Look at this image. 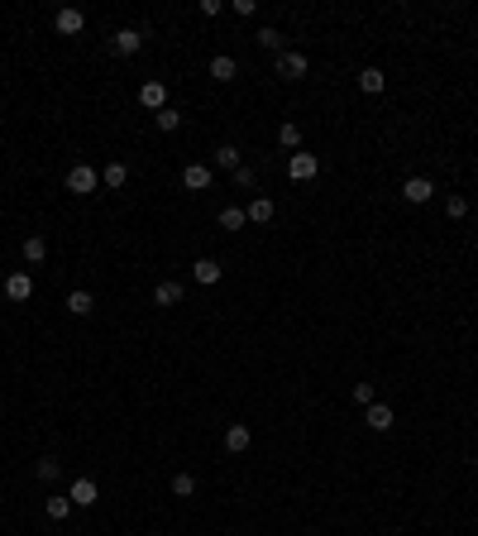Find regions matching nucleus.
<instances>
[{"label": "nucleus", "mask_w": 478, "mask_h": 536, "mask_svg": "<svg viewBox=\"0 0 478 536\" xmlns=\"http://www.w3.org/2000/svg\"><path fill=\"white\" fill-rule=\"evenodd\" d=\"M354 402L368 407V402H373V383H354Z\"/></svg>", "instance_id": "nucleus-30"}, {"label": "nucleus", "mask_w": 478, "mask_h": 536, "mask_svg": "<svg viewBox=\"0 0 478 536\" xmlns=\"http://www.w3.org/2000/svg\"><path fill=\"white\" fill-rule=\"evenodd\" d=\"M244 216H249L254 225H268V221H273V202H268V197H258V202L244 206Z\"/></svg>", "instance_id": "nucleus-17"}, {"label": "nucleus", "mask_w": 478, "mask_h": 536, "mask_svg": "<svg viewBox=\"0 0 478 536\" xmlns=\"http://www.w3.org/2000/svg\"><path fill=\"white\" fill-rule=\"evenodd\" d=\"M278 144H283V149H297V144H302V129L292 125V120H283V125H278Z\"/></svg>", "instance_id": "nucleus-23"}, {"label": "nucleus", "mask_w": 478, "mask_h": 536, "mask_svg": "<svg viewBox=\"0 0 478 536\" xmlns=\"http://www.w3.org/2000/svg\"><path fill=\"white\" fill-rule=\"evenodd\" d=\"M96 187H101V173H96L91 163H77V168L67 173V192H72V197H91Z\"/></svg>", "instance_id": "nucleus-1"}, {"label": "nucleus", "mask_w": 478, "mask_h": 536, "mask_svg": "<svg viewBox=\"0 0 478 536\" xmlns=\"http://www.w3.org/2000/svg\"><path fill=\"white\" fill-rule=\"evenodd\" d=\"M24 259H29V264H44V259H48V244H44L39 235H29V239H24Z\"/></svg>", "instance_id": "nucleus-24"}, {"label": "nucleus", "mask_w": 478, "mask_h": 536, "mask_svg": "<svg viewBox=\"0 0 478 536\" xmlns=\"http://www.w3.org/2000/svg\"><path fill=\"white\" fill-rule=\"evenodd\" d=\"M67 498H72L77 507H91L96 498H101V489H96V479H77V484L67 489Z\"/></svg>", "instance_id": "nucleus-9"}, {"label": "nucleus", "mask_w": 478, "mask_h": 536, "mask_svg": "<svg viewBox=\"0 0 478 536\" xmlns=\"http://www.w3.org/2000/svg\"><path fill=\"white\" fill-rule=\"evenodd\" d=\"M153 125H158V129H163V134H173V129H177V125H182V115H177V111H168V106H163V111H158V115H153Z\"/></svg>", "instance_id": "nucleus-25"}, {"label": "nucleus", "mask_w": 478, "mask_h": 536, "mask_svg": "<svg viewBox=\"0 0 478 536\" xmlns=\"http://www.w3.org/2000/svg\"><path fill=\"white\" fill-rule=\"evenodd\" d=\"M215 168H225V173H239V168H244L235 144H220V149H215Z\"/></svg>", "instance_id": "nucleus-16"}, {"label": "nucleus", "mask_w": 478, "mask_h": 536, "mask_svg": "<svg viewBox=\"0 0 478 536\" xmlns=\"http://www.w3.org/2000/svg\"><path fill=\"white\" fill-rule=\"evenodd\" d=\"M191 278H196L201 287L220 283V264H215V259H196V264H191Z\"/></svg>", "instance_id": "nucleus-11"}, {"label": "nucleus", "mask_w": 478, "mask_h": 536, "mask_svg": "<svg viewBox=\"0 0 478 536\" xmlns=\"http://www.w3.org/2000/svg\"><path fill=\"white\" fill-rule=\"evenodd\" d=\"M254 182H258L254 168H239V173H235V187H254Z\"/></svg>", "instance_id": "nucleus-31"}, {"label": "nucleus", "mask_w": 478, "mask_h": 536, "mask_svg": "<svg viewBox=\"0 0 478 536\" xmlns=\"http://www.w3.org/2000/svg\"><path fill=\"white\" fill-rule=\"evenodd\" d=\"M278 77L283 81H302L306 77V53H278Z\"/></svg>", "instance_id": "nucleus-3"}, {"label": "nucleus", "mask_w": 478, "mask_h": 536, "mask_svg": "<svg viewBox=\"0 0 478 536\" xmlns=\"http://www.w3.org/2000/svg\"><path fill=\"white\" fill-rule=\"evenodd\" d=\"M445 211L454 216V221H464V216H469V197H449V202H445Z\"/></svg>", "instance_id": "nucleus-29"}, {"label": "nucleus", "mask_w": 478, "mask_h": 536, "mask_svg": "<svg viewBox=\"0 0 478 536\" xmlns=\"http://www.w3.org/2000/svg\"><path fill=\"white\" fill-rule=\"evenodd\" d=\"M81 29H86V15H81V10H72V5L58 10V34H81Z\"/></svg>", "instance_id": "nucleus-14"}, {"label": "nucleus", "mask_w": 478, "mask_h": 536, "mask_svg": "<svg viewBox=\"0 0 478 536\" xmlns=\"http://www.w3.org/2000/svg\"><path fill=\"white\" fill-rule=\"evenodd\" d=\"M5 297L10 302H29L34 297V278L29 273H10V278H5Z\"/></svg>", "instance_id": "nucleus-8"}, {"label": "nucleus", "mask_w": 478, "mask_h": 536, "mask_svg": "<svg viewBox=\"0 0 478 536\" xmlns=\"http://www.w3.org/2000/svg\"><path fill=\"white\" fill-rule=\"evenodd\" d=\"M210 182H215V168H206V163H187V173H182V187L187 192H206Z\"/></svg>", "instance_id": "nucleus-4"}, {"label": "nucleus", "mask_w": 478, "mask_h": 536, "mask_svg": "<svg viewBox=\"0 0 478 536\" xmlns=\"http://www.w3.org/2000/svg\"><path fill=\"white\" fill-rule=\"evenodd\" d=\"M139 106H148V111L158 115L163 106H168V86H163V81H143L139 86Z\"/></svg>", "instance_id": "nucleus-7"}, {"label": "nucleus", "mask_w": 478, "mask_h": 536, "mask_svg": "<svg viewBox=\"0 0 478 536\" xmlns=\"http://www.w3.org/2000/svg\"><path fill=\"white\" fill-rule=\"evenodd\" d=\"M210 77H215V81H235L239 77V63H235V58H225V53H215V58H210Z\"/></svg>", "instance_id": "nucleus-13"}, {"label": "nucleus", "mask_w": 478, "mask_h": 536, "mask_svg": "<svg viewBox=\"0 0 478 536\" xmlns=\"http://www.w3.org/2000/svg\"><path fill=\"white\" fill-rule=\"evenodd\" d=\"M67 512H72V498H48V517L53 522H63Z\"/></svg>", "instance_id": "nucleus-27"}, {"label": "nucleus", "mask_w": 478, "mask_h": 536, "mask_svg": "<svg viewBox=\"0 0 478 536\" xmlns=\"http://www.w3.org/2000/svg\"><path fill=\"white\" fill-rule=\"evenodd\" d=\"M34 474H39L44 484H53V479L63 474V465H58V460H53V455H44V460H39V465H34Z\"/></svg>", "instance_id": "nucleus-22"}, {"label": "nucleus", "mask_w": 478, "mask_h": 536, "mask_svg": "<svg viewBox=\"0 0 478 536\" xmlns=\"http://www.w3.org/2000/svg\"><path fill=\"white\" fill-rule=\"evenodd\" d=\"M191 493H196V479H191V474H177L173 479V498H191Z\"/></svg>", "instance_id": "nucleus-26"}, {"label": "nucleus", "mask_w": 478, "mask_h": 536, "mask_svg": "<svg viewBox=\"0 0 478 536\" xmlns=\"http://www.w3.org/2000/svg\"><path fill=\"white\" fill-rule=\"evenodd\" d=\"M244 225H249V216H244L239 206H225L220 211V230H244Z\"/></svg>", "instance_id": "nucleus-20"}, {"label": "nucleus", "mask_w": 478, "mask_h": 536, "mask_svg": "<svg viewBox=\"0 0 478 536\" xmlns=\"http://www.w3.org/2000/svg\"><path fill=\"white\" fill-rule=\"evenodd\" d=\"M364 422L373 426V431H392V407H382V402H368Z\"/></svg>", "instance_id": "nucleus-12"}, {"label": "nucleus", "mask_w": 478, "mask_h": 536, "mask_svg": "<svg viewBox=\"0 0 478 536\" xmlns=\"http://www.w3.org/2000/svg\"><path fill=\"white\" fill-rule=\"evenodd\" d=\"M153 302H158V307H177V302H182V283H173V278H163V283L153 287Z\"/></svg>", "instance_id": "nucleus-15"}, {"label": "nucleus", "mask_w": 478, "mask_h": 536, "mask_svg": "<svg viewBox=\"0 0 478 536\" xmlns=\"http://www.w3.org/2000/svg\"><path fill=\"white\" fill-rule=\"evenodd\" d=\"M67 312H72V316H91L96 312V297H91V292H72V297H67Z\"/></svg>", "instance_id": "nucleus-19"}, {"label": "nucleus", "mask_w": 478, "mask_h": 536, "mask_svg": "<svg viewBox=\"0 0 478 536\" xmlns=\"http://www.w3.org/2000/svg\"><path fill=\"white\" fill-rule=\"evenodd\" d=\"M249 441H254V436H249V426H244V422H230V426H225V445H230L235 455H244V450H249Z\"/></svg>", "instance_id": "nucleus-10"}, {"label": "nucleus", "mask_w": 478, "mask_h": 536, "mask_svg": "<svg viewBox=\"0 0 478 536\" xmlns=\"http://www.w3.org/2000/svg\"><path fill=\"white\" fill-rule=\"evenodd\" d=\"M359 86H364L368 96H378L382 86H387V77H382V67H364V72H359Z\"/></svg>", "instance_id": "nucleus-18"}, {"label": "nucleus", "mask_w": 478, "mask_h": 536, "mask_svg": "<svg viewBox=\"0 0 478 536\" xmlns=\"http://www.w3.org/2000/svg\"><path fill=\"white\" fill-rule=\"evenodd\" d=\"M287 173L297 177V182H311V177L320 173V163H316V154H292L287 158Z\"/></svg>", "instance_id": "nucleus-5"}, {"label": "nucleus", "mask_w": 478, "mask_h": 536, "mask_svg": "<svg viewBox=\"0 0 478 536\" xmlns=\"http://www.w3.org/2000/svg\"><path fill=\"white\" fill-rule=\"evenodd\" d=\"M402 197L412 206H426L430 197H435V187H430V177H407V182H402Z\"/></svg>", "instance_id": "nucleus-6"}, {"label": "nucleus", "mask_w": 478, "mask_h": 536, "mask_svg": "<svg viewBox=\"0 0 478 536\" xmlns=\"http://www.w3.org/2000/svg\"><path fill=\"white\" fill-rule=\"evenodd\" d=\"M125 177H129V168H125V163H106L101 182H106V187H125Z\"/></svg>", "instance_id": "nucleus-21"}, {"label": "nucleus", "mask_w": 478, "mask_h": 536, "mask_svg": "<svg viewBox=\"0 0 478 536\" xmlns=\"http://www.w3.org/2000/svg\"><path fill=\"white\" fill-rule=\"evenodd\" d=\"M139 48H143V34L139 29H115L111 34V53H115V58H134Z\"/></svg>", "instance_id": "nucleus-2"}, {"label": "nucleus", "mask_w": 478, "mask_h": 536, "mask_svg": "<svg viewBox=\"0 0 478 536\" xmlns=\"http://www.w3.org/2000/svg\"><path fill=\"white\" fill-rule=\"evenodd\" d=\"M258 48L278 53V48H283V34H278V29H258Z\"/></svg>", "instance_id": "nucleus-28"}]
</instances>
